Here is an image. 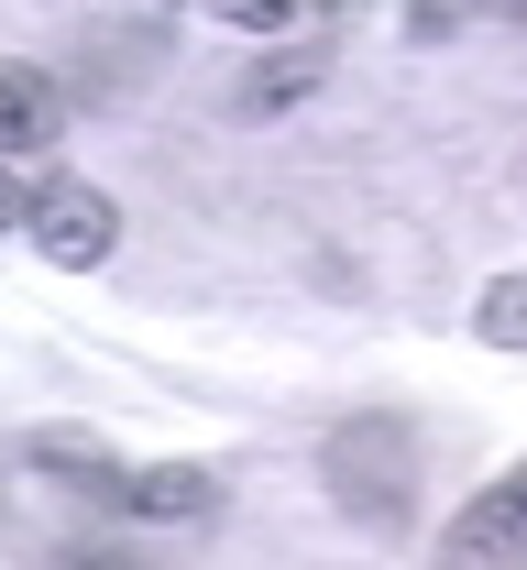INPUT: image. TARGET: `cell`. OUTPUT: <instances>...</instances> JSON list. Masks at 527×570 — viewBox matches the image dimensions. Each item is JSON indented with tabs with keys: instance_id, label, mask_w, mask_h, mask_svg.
I'll return each mask as SVG.
<instances>
[{
	"instance_id": "cell-1",
	"label": "cell",
	"mask_w": 527,
	"mask_h": 570,
	"mask_svg": "<svg viewBox=\"0 0 527 570\" xmlns=\"http://www.w3.org/2000/svg\"><path fill=\"white\" fill-rule=\"evenodd\" d=\"M319 483H330V504H341L352 527L407 538V527H418V428H407V417H352V428H330Z\"/></svg>"
},
{
	"instance_id": "cell-2",
	"label": "cell",
	"mask_w": 527,
	"mask_h": 570,
	"mask_svg": "<svg viewBox=\"0 0 527 570\" xmlns=\"http://www.w3.org/2000/svg\"><path fill=\"white\" fill-rule=\"evenodd\" d=\"M22 230H33V253H45L56 275H88V264H110V253H121V209H110L88 176H45Z\"/></svg>"
},
{
	"instance_id": "cell-3",
	"label": "cell",
	"mask_w": 527,
	"mask_h": 570,
	"mask_svg": "<svg viewBox=\"0 0 527 570\" xmlns=\"http://www.w3.org/2000/svg\"><path fill=\"white\" fill-rule=\"evenodd\" d=\"M440 570H527V472L484 483V494L440 527Z\"/></svg>"
},
{
	"instance_id": "cell-4",
	"label": "cell",
	"mask_w": 527,
	"mask_h": 570,
	"mask_svg": "<svg viewBox=\"0 0 527 570\" xmlns=\"http://www.w3.org/2000/svg\"><path fill=\"white\" fill-rule=\"evenodd\" d=\"M56 132H67V77L56 67H0V154L22 165V154H56Z\"/></svg>"
},
{
	"instance_id": "cell-5",
	"label": "cell",
	"mask_w": 527,
	"mask_h": 570,
	"mask_svg": "<svg viewBox=\"0 0 527 570\" xmlns=\"http://www.w3.org/2000/svg\"><path fill=\"white\" fill-rule=\"evenodd\" d=\"M121 504H133L144 527H209V515H221V472H209V461H144Z\"/></svg>"
},
{
	"instance_id": "cell-6",
	"label": "cell",
	"mask_w": 527,
	"mask_h": 570,
	"mask_svg": "<svg viewBox=\"0 0 527 570\" xmlns=\"http://www.w3.org/2000/svg\"><path fill=\"white\" fill-rule=\"evenodd\" d=\"M33 461H45V483H67V494H88V504H121V494H133V472H110V450H99V439H67V428H45Z\"/></svg>"
},
{
	"instance_id": "cell-7",
	"label": "cell",
	"mask_w": 527,
	"mask_h": 570,
	"mask_svg": "<svg viewBox=\"0 0 527 570\" xmlns=\"http://www.w3.org/2000/svg\"><path fill=\"white\" fill-rule=\"evenodd\" d=\"M319 77H330V45L308 33V45H286V56H264V67L242 77V110H253V121H264V110H297Z\"/></svg>"
},
{
	"instance_id": "cell-8",
	"label": "cell",
	"mask_w": 527,
	"mask_h": 570,
	"mask_svg": "<svg viewBox=\"0 0 527 570\" xmlns=\"http://www.w3.org/2000/svg\"><path fill=\"white\" fill-rule=\"evenodd\" d=\"M472 330H484L495 352H527V264H517V275H495L484 296H472Z\"/></svg>"
},
{
	"instance_id": "cell-9",
	"label": "cell",
	"mask_w": 527,
	"mask_h": 570,
	"mask_svg": "<svg viewBox=\"0 0 527 570\" xmlns=\"http://www.w3.org/2000/svg\"><path fill=\"white\" fill-rule=\"evenodd\" d=\"M198 11H209V22H231V33H264V45L308 22V0H198Z\"/></svg>"
},
{
	"instance_id": "cell-10",
	"label": "cell",
	"mask_w": 527,
	"mask_h": 570,
	"mask_svg": "<svg viewBox=\"0 0 527 570\" xmlns=\"http://www.w3.org/2000/svg\"><path fill=\"white\" fill-rule=\"evenodd\" d=\"M461 22H472V0H407V33H418V45H440Z\"/></svg>"
},
{
	"instance_id": "cell-11",
	"label": "cell",
	"mask_w": 527,
	"mask_h": 570,
	"mask_svg": "<svg viewBox=\"0 0 527 570\" xmlns=\"http://www.w3.org/2000/svg\"><path fill=\"white\" fill-rule=\"evenodd\" d=\"M22 219H33V187H22V176H11V154H0V230H22Z\"/></svg>"
},
{
	"instance_id": "cell-12",
	"label": "cell",
	"mask_w": 527,
	"mask_h": 570,
	"mask_svg": "<svg viewBox=\"0 0 527 570\" xmlns=\"http://www.w3.org/2000/svg\"><path fill=\"white\" fill-rule=\"evenodd\" d=\"M495 11H517V22H527V0H495Z\"/></svg>"
}]
</instances>
